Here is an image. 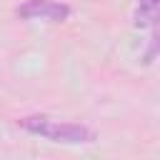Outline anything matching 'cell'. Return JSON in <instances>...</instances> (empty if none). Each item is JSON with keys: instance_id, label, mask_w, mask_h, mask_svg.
<instances>
[{"instance_id": "1", "label": "cell", "mask_w": 160, "mask_h": 160, "mask_svg": "<svg viewBox=\"0 0 160 160\" xmlns=\"http://www.w3.org/2000/svg\"><path fill=\"white\" fill-rule=\"evenodd\" d=\"M18 125L28 132L42 135L52 142H65V145H82V142H95V132L85 125H75V122H60L45 115H30L18 120Z\"/></svg>"}, {"instance_id": "3", "label": "cell", "mask_w": 160, "mask_h": 160, "mask_svg": "<svg viewBox=\"0 0 160 160\" xmlns=\"http://www.w3.org/2000/svg\"><path fill=\"white\" fill-rule=\"evenodd\" d=\"M160 15V0H140L135 8V28H152Z\"/></svg>"}, {"instance_id": "2", "label": "cell", "mask_w": 160, "mask_h": 160, "mask_svg": "<svg viewBox=\"0 0 160 160\" xmlns=\"http://www.w3.org/2000/svg\"><path fill=\"white\" fill-rule=\"evenodd\" d=\"M15 12H18V18H22V20L45 18V20H52V22H62V20L70 15V8L62 5V2H55V0H28V2H22Z\"/></svg>"}]
</instances>
